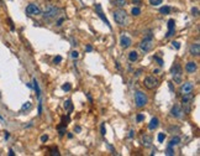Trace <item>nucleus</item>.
Here are the masks:
<instances>
[{
  "label": "nucleus",
  "mask_w": 200,
  "mask_h": 156,
  "mask_svg": "<svg viewBox=\"0 0 200 156\" xmlns=\"http://www.w3.org/2000/svg\"><path fill=\"white\" fill-rule=\"evenodd\" d=\"M153 58H154V61H157V62H158V65H159V66H163V59H162L161 57H158V56H154Z\"/></svg>",
  "instance_id": "nucleus-29"
},
{
  "label": "nucleus",
  "mask_w": 200,
  "mask_h": 156,
  "mask_svg": "<svg viewBox=\"0 0 200 156\" xmlns=\"http://www.w3.org/2000/svg\"><path fill=\"white\" fill-rule=\"evenodd\" d=\"M41 140H42V141H47V140H48V136H47V135H42Z\"/></svg>",
  "instance_id": "nucleus-39"
},
{
  "label": "nucleus",
  "mask_w": 200,
  "mask_h": 156,
  "mask_svg": "<svg viewBox=\"0 0 200 156\" xmlns=\"http://www.w3.org/2000/svg\"><path fill=\"white\" fill-rule=\"evenodd\" d=\"M58 13H59V10L57 9V7H54V6H47V9L44 10L43 16H44V19H53V17L57 16Z\"/></svg>",
  "instance_id": "nucleus-7"
},
{
  "label": "nucleus",
  "mask_w": 200,
  "mask_h": 156,
  "mask_svg": "<svg viewBox=\"0 0 200 156\" xmlns=\"http://www.w3.org/2000/svg\"><path fill=\"white\" fill-rule=\"evenodd\" d=\"M128 136H130V137H132V136H133V131H132V130H131V131H130V134H128Z\"/></svg>",
  "instance_id": "nucleus-44"
},
{
  "label": "nucleus",
  "mask_w": 200,
  "mask_h": 156,
  "mask_svg": "<svg viewBox=\"0 0 200 156\" xmlns=\"http://www.w3.org/2000/svg\"><path fill=\"white\" fill-rule=\"evenodd\" d=\"M114 4H115V5H117V6H120V7H122V6L126 5V0H114Z\"/></svg>",
  "instance_id": "nucleus-21"
},
{
  "label": "nucleus",
  "mask_w": 200,
  "mask_h": 156,
  "mask_svg": "<svg viewBox=\"0 0 200 156\" xmlns=\"http://www.w3.org/2000/svg\"><path fill=\"white\" fill-rule=\"evenodd\" d=\"M180 143V137L179 136H174L172 137V140H170V143H169V146H175V145H178Z\"/></svg>",
  "instance_id": "nucleus-18"
},
{
  "label": "nucleus",
  "mask_w": 200,
  "mask_h": 156,
  "mask_svg": "<svg viewBox=\"0 0 200 156\" xmlns=\"http://www.w3.org/2000/svg\"><path fill=\"white\" fill-rule=\"evenodd\" d=\"M85 50H87V51H91V50H93V47H91V46H89V45H88V46H87V48H85Z\"/></svg>",
  "instance_id": "nucleus-41"
},
{
  "label": "nucleus",
  "mask_w": 200,
  "mask_h": 156,
  "mask_svg": "<svg viewBox=\"0 0 200 156\" xmlns=\"http://www.w3.org/2000/svg\"><path fill=\"white\" fill-rule=\"evenodd\" d=\"M158 124H159V120H158L157 118H153V119L151 120L150 125H148V128H150V130H154V129L158 126Z\"/></svg>",
  "instance_id": "nucleus-16"
},
{
  "label": "nucleus",
  "mask_w": 200,
  "mask_h": 156,
  "mask_svg": "<svg viewBox=\"0 0 200 156\" xmlns=\"http://www.w3.org/2000/svg\"><path fill=\"white\" fill-rule=\"evenodd\" d=\"M193 89H194V84L191 83V82H185V83L180 87V93L181 94H189V93L193 92Z\"/></svg>",
  "instance_id": "nucleus-10"
},
{
  "label": "nucleus",
  "mask_w": 200,
  "mask_h": 156,
  "mask_svg": "<svg viewBox=\"0 0 200 156\" xmlns=\"http://www.w3.org/2000/svg\"><path fill=\"white\" fill-rule=\"evenodd\" d=\"M159 11H161V14H163V15H168L170 13V7L169 6H162L161 9H159Z\"/></svg>",
  "instance_id": "nucleus-20"
},
{
  "label": "nucleus",
  "mask_w": 200,
  "mask_h": 156,
  "mask_svg": "<svg viewBox=\"0 0 200 156\" xmlns=\"http://www.w3.org/2000/svg\"><path fill=\"white\" fill-rule=\"evenodd\" d=\"M80 130H81V128H80V126H75V131H77V133H79Z\"/></svg>",
  "instance_id": "nucleus-40"
},
{
  "label": "nucleus",
  "mask_w": 200,
  "mask_h": 156,
  "mask_svg": "<svg viewBox=\"0 0 200 156\" xmlns=\"http://www.w3.org/2000/svg\"><path fill=\"white\" fill-rule=\"evenodd\" d=\"M0 119H1V120H3V117H1V115H0Z\"/></svg>",
  "instance_id": "nucleus-45"
},
{
  "label": "nucleus",
  "mask_w": 200,
  "mask_h": 156,
  "mask_svg": "<svg viewBox=\"0 0 200 156\" xmlns=\"http://www.w3.org/2000/svg\"><path fill=\"white\" fill-rule=\"evenodd\" d=\"M191 14L194 15V16H198V15H199V10H198V7H193V9H191Z\"/></svg>",
  "instance_id": "nucleus-30"
},
{
  "label": "nucleus",
  "mask_w": 200,
  "mask_h": 156,
  "mask_svg": "<svg viewBox=\"0 0 200 156\" xmlns=\"http://www.w3.org/2000/svg\"><path fill=\"white\" fill-rule=\"evenodd\" d=\"M114 19L119 25H121V26L127 25V14H126L125 10H122V9L115 10L114 11Z\"/></svg>",
  "instance_id": "nucleus-1"
},
{
  "label": "nucleus",
  "mask_w": 200,
  "mask_h": 156,
  "mask_svg": "<svg viewBox=\"0 0 200 156\" xmlns=\"http://www.w3.org/2000/svg\"><path fill=\"white\" fill-rule=\"evenodd\" d=\"M64 108H66V109H72V105H70V100H67L66 104H64Z\"/></svg>",
  "instance_id": "nucleus-34"
},
{
  "label": "nucleus",
  "mask_w": 200,
  "mask_h": 156,
  "mask_svg": "<svg viewBox=\"0 0 200 156\" xmlns=\"http://www.w3.org/2000/svg\"><path fill=\"white\" fill-rule=\"evenodd\" d=\"M33 88H35V91H36V94H37V97H38V98H40V95H41V91H40L38 83H37V81H36V79H33Z\"/></svg>",
  "instance_id": "nucleus-19"
},
{
  "label": "nucleus",
  "mask_w": 200,
  "mask_h": 156,
  "mask_svg": "<svg viewBox=\"0 0 200 156\" xmlns=\"http://www.w3.org/2000/svg\"><path fill=\"white\" fill-rule=\"evenodd\" d=\"M152 42H153V36H152V33L150 32V33H148V36L144 37V40L140 43V48L143 52H148L152 48Z\"/></svg>",
  "instance_id": "nucleus-2"
},
{
  "label": "nucleus",
  "mask_w": 200,
  "mask_h": 156,
  "mask_svg": "<svg viewBox=\"0 0 200 156\" xmlns=\"http://www.w3.org/2000/svg\"><path fill=\"white\" fill-rule=\"evenodd\" d=\"M166 155H168V156H172L174 155V150L172 149V146H168V149L166 150Z\"/></svg>",
  "instance_id": "nucleus-24"
},
{
  "label": "nucleus",
  "mask_w": 200,
  "mask_h": 156,
  "mask_svg": "<svg viewBox=\"0 0 200 156\" xmlns=\"http://www.w3.org/2000/svg\"><path fill=\"white\" fill-rule=\"evenodd\" d=\"M131 13H132V15H133V16H137V15H140V14H141V10L138 9V7H133Z\"/></svg>",
  "instance_id": "nucleus-25"
},
{
  "label": "nucleus",
  "mask_w": 200,
  "mask_h": 156,
  "mask_svg": "<svg viewBox=\"0 0 200 156\" xmlns=\"http://www.w3.org/2000/svg\"><path fill=\"white\" fill-rule=\"evenodd\" d=\"M172 76H173L174 82H177V83H180L181 82V67L179 63H175L172 67Z\"/></svg>",
  "instance_id": "nucleus-5"
},
{
  "label": "nucleus",
  "mask_w": 200,
  "mask_h": 156,
  "mask_svg": "<svg viewBox=\"0 0 200 156\" xmlns=\"http://www.w3.org/2000/svg\"><path fill=\"white\" fill-rule=\"evenodd\" d=\"M53 62L56 63V65H58V63H61V62H62V57H61V56H57V57H56V58L53 59Z\"/></svg>",
  "instance_id": "nucleus-31"
},
{
  "label": "nucleus",
  "mask_w": 200,
  "mask_h": 156,
  "mask_svg": "<svg viewBox=\"0 0 200 156\" xmlns=\"http://www.w3.org/2000/svg\"><path fill=\"white\" fill-rule=\"evenodd\" d=\"M181 113H183V110L180 109L179 105H174V107L172 108V115H173V117L180 118V117H181Z\"/></svg>",
  "instance_id": "nucleus-14"
},
{
  "label": "nucleus",
  "mask_w": 200,
  "mask_h": 156,
  "mask_svg": "<svg viewBox=\"0 0 200 156\" xmlns=\"http://www.w3.org/2000/svg\"><path fill=\"white\" fill-rule=\"evenodd\" d=\"M9 155H10V156H14V155H15L14 151H13V150H9Z\"/></svg>",
  "instance_id": "nucleus-43"
},
{
  "label": "nucleus",
  "mask_w": 200,
  "mask_h": 156,
  "mask_svg": "<svg viewBox=\"0 0 200 156\" xmlns=\"http://www.w3.org/2000/svg\"><path fill=\"white\" fill-rule=\"evenodd\" d=\"M95 11H96V14H98V16H99V17L101 19V20H103V21L106 24L107 27L111 29L110 22H109V20H107V19H106L105 15H104V13H103V9H101V5H100V4H96V5H95Z\"/></svg>",
  "instance_id": "nucleus-8"
},
{
  "label": "nucleus",
  "mask_w": 200,
  "mask_h": 156,
  "mask_svg": "<svg viewBox=\"0 0 200 156\" xmlns=\"http://www.w3.org/2000/svg\"><path fill=\"white\" fill-rule=\"evenodd\" d=\"M26 14L31 15V16L32 15H40L41 9L36 5V4H30V5H27V7H26Z\"/></svg>",
  "instance_id": "nucleus-9"
},
{
  "label": "nucleus",
  "mask_w": 200,
  "mask_h": 156,
  "mask_svg": "<svg viewBox=\"0 0 200 156\" xmlns=\"http://www.w3.org/2000/svg\"><path fill=\"white\" fill-rule=\"evenodd\" d=\"M63 21H64V19H59V20L57 21V26H61V25H62V22H63Z\"/></svg>",
  "instance_id": "nucleus-38"
},
{
  "label": "nucleus",
  "mask_w": 200,
  "mask_h": 156,
  "mask_svg": "<svg viewBox=\"0 0 200 156\" xmlns=\"http://www.w3.org/2000/svg\"><path fill=\"white\" fill-rule=\"evenodd\" d=\"M143 145H144V146H150V145H151V137L144 136L143 137Z\"/></svg>",
  "instance_id": "nucleus-22"
},
{
  "label": "nucleus",
  "mask_w": 200,
  "mask_h": 156,
  "mask_svg": "<svg viewBox=\"0 0 200 156\" xmlns=\"http://www.w3.org/2000/svg\"><path fill=\"white\" fill-rule=\"evenodd\" d=\"M105 133H106V130H105V125H101V134H103V135H105Z\"/></svg>",
  "instance_id": "nucleus-37"
},
{
  "label": "nucleus",
  "mask_w": 200,
  "mask_h": 156,
  "mask_svg": "<svg viewBox=\"0 0 200 156\" xmlns=\"http://www.w3.org/2000/svg\"><path fill=\"white\" fill-rule=\"evenodd\" d=\"M131 39L127 36H122L121 39H120V45H121V47H124V48H128L130 46H131Z\"/></svg>",
  "instance_id": "nucleus-12"
},
{
  "label": "nucleus",
  "mask_w": 200,
  "mask_h": 156,
  "mask_svg": "<svg viewBox=\"0 0 200 156\" xmlns=\"http://www.w3.org/2000/svg\"><path fill=\"white\" fill-rule=\"evenodd\" d=\"M137 58H138V53H137L136 51H132V52H130V55H128V59L131 62H135L137 61Z\"/></svg>",
  "instance_id": "nucleus-17"
},
{
  "label": "nucleus",
  "mask_w": 200,
  "mask_h": 156,
  "mask_svg": "<svg viewBox=\"0 0 200 156\" xmlns=\"http://www.w3.org/2000/svg\"><path fill=\"white\" fill-rule=\"evenodd\" d=\"M143 84H144V87L148 88V89H154V88H157V87H158L159 81H158L154 76H148V77L144 78Z\"/></svg>",
  "instance_id": "nucleus-3"
},
{
  "label": "nucleus",
  "mask_w": 200,
  "mask_h": 156,
  "mask_svg": "<svg viewBox=\"0 0 200 156\" xmlns=\"http://www.w3.org/2000/svg\"><path fill=\"white\" fill-rule=\"evenodd\" d=\"M144 119V115L143 114H137V117H136V121L137 123H141Z\"/></svg>",
  "instance_id": "nucleus-28"
},
{
  "label": "nucleus",
  "mask_w": 200,
  "mask_h": 156,
  "mask_svg": "<svg viewBox=\"0 0 200 156\" xmlns=\"http://www.w3.org/2000/svg\"><path fill=\"white\" fill-rule=\"evenodd\" d=\"M174 29H175V21L173 20V19H170L168 21V32H167L166 37H170L174 33Z\"/></svg>",
  "instance_id": "nucleus-11"
},
{
  "label": "nucleus",
  "mask_w": 200,
  "mask_h": 156,
  "mask_svg": "<svg viewBox=\"0 0 200 156\" xmlns=\"http://www.w3.org/2000/svg\"><path fill=\"white\" fill-rule=\"evenodd\" d=\"M147 102H148V99H147V97H146L144 93L140 92V91L135 93V103H136V105L138 108L144 107L147 104Z\"/></svg>",
  "instance_id": "nucleus-4"
},
{
  "label": "nucleus",
  "mask_w": 200,
  "mask_h": 156,
  "mask_svg": "<svg viewBox=\"0 0 200 156\" xmlns=\"http://www.w3.org/2000/svg\"><path fill=\"white\" fill-rule=\"evenodd\" d=\"M172 43H173V46H174V47H175V48H177V50H179V48H180V43H179V42H178V41H173V42H172Z\"/></svg>",
  "instance_id": "nucleus-33"
},
{
  "label": "nucleus",
  "mask_w": 200,
  "mask_h": 156,
  "mask_svg": "<svg viewBox=\"0 0 200 156\" xmlns=\"http://www.w3.org/2000/svg\"><path fill=\"white\" fill-rule=\"evenodd\" d=\"M41 113H42V103H41V100H40V104H38V115H41Z\"/></svg>",
  "instance_id": "nucleus-36"
},
{
  "label": "nucleus",
  "mask_w": 200,
  "mask_h": 156,
  "mask_svg": "<svg viewBox=\"0 0 200 156\" xmlns=\"http://www.w3.org/2000/svg\"><path fill=\"white\" fill-rule=\"evenodd\" d=\"M30 108H31V103H30V102H26L24 105H22L21 109H22V110H27V109H30Z\"/></svg>",
  "instance_id": "nucleus-26"
},
{
  "label": "nucleus",
  "mask_w": 200,
  "mask_h": 156,
  "mask_svg": "<svg viewBox=\"0 0 200 156\" xmlns=\"http://www.w3.org/2000/svg\"><path fill=\"white\" fill-rule=\"evenodd\" d=\"M164 137H166V135H164L163 133H161V134L158 135V141H159V143H162V141L164 140Z\"/></svg>",
  "instance_id": "nucleus-32"
},
{
  "label": "nucleus",
  "mask_w": 200,
  "mask_h": 156,
  "mask_svg": "<svg viewBox=\"0 0 200 156\" xmlns=\"http://www.w3.org/2000/svg\"><path fill=\"white\" fill-rule=\"evenodd\" d=\"M132 3H133V4H135V3H136V4H141V0H132Z\"/></svg>",
  "instance_id": "nucleus-42"
},
{
  "label": "nucleus",
  "mask_w": 200,
  "mask_h": 156,
  "mask_svg": "<svg viewBox=\"0 0 200 156\" xmlns=\"http://www.w3.org/2000/svg\"><path fill=\"white\" fill-rule=\"evenodd\" d=\"M191 102H193V95H191V93L183 95V108H184V111H185L187 114L189 113V111H190Z\"/></svg>",
  "instance_id": "nucleus-6"
},
{
  "label": "nucleus",
  "mask_w": 200,
  "mask_h": 156,
  "mask_svg": "<svg viewBox=\"0 0 200 156\" xmlns=\"http://www.w3.org/2000/svg\"><path fill=\"white\" fill-rule=\"evenodd\" d=\"M185 69H187L188 73H194L196 71V63L195 62H188L187 66H185Z\"/></svg>",
  "instance_id": "nucleus-15"
},
{
  "label": "nucleus",
  "mask_w": 200,
  "mask_h": 156,
  "mask_svg": "<svg viewBox=\"0 0 200 156\" xmlns=\"http://www.w3.org/2000/svg\"><path fill=\"white\" fill-rule=\"evenodd\" d=\"M163 0H150V4L152 6H158L159 4H162Z\"/></svg>",
  "instance_id": "nucleus-23"
},
{
  "label": "nucleus",
  "mask_w": 200,
  "mask_h": 156,
  "mask_svg": "<svg viewBox=\"0 0 200 156\" xmlns=\"http://www.w3.org/2000/svg\"><path fill=\"white\" fill-rule=\"evenodd\" d=\"M70 88H72V85H70L69 83H66V84H63L62 85V89H63V91H70Z\"/></svg>",
  "instance_id": "nucleus-27"
},
{
  "label": "nucleus",
  "mask_w": 200,
  "mask_h": 156,
  "mask_svg": "<svg viewBox=\"0 0 200 156\" xmlns=\"http://www.w3.org/2000/svg\"><path fill=\"white\" fill-rule=\"evenodd\" d=\"M190 55H193V56H199L200 55V45L198 42L193 43L190 46Z\"/></svg>",
  "instance_id": "nucleus-13"
},
{
  "label": "nucleus",
  "mask_w": 200,
  "mask_h": 156,
  "mask_svg": "<svg viewBox=\"0 0 200 156\" xmlns=\"http://www.w3.org/2000/svg\"><path fill=\"white\" fill-rule=\"evenodd\" d=\"M70 56H72V57H73V58H78V56H79V53H78V52H77V51H73V52H72V53H70Z\"/></svg>",
  "instance_id": "nucleus-35"
}]
</instances>
